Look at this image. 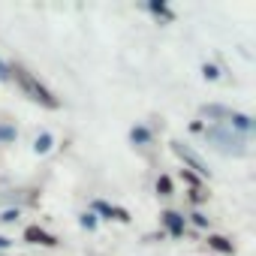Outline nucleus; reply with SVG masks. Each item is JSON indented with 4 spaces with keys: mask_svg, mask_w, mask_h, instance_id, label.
Masks as SVG:
<instances>
[{
    "mask_svg": "<svg viewBox=\"0 0 256 256\" xmlns=\"http://www.w3.org/2000/svg\"><path fill=\"white\" fill-rule=\"evenodd\" d=\"M205 142L208 145H214L220 154H232V157H244L247 154V136H241V133H235L232 126H226V124H211V126H205Z\"/></svg>",
    "mask_w": 256,
    "mask_h": 256,
    "instance_id": "f257e3e1",
    "label": "nucleus"
},
{
    "mask_svg": "<svg viewBox=\"0 0 256 256\" xmlns=\"http://www.w3.org/2000/svg\"><path fill=\"white\" fill-rule=\"evenodd\" d=\"M10 76L18 82V88H22L34 102H40V106H46V108H60V100H58V96H54V94H52V90H48V88H46L30 70H28V66L12 64V66H10Z\"/></svg>",
    "mask_w": 256,
    "mask_h": 256,
    "instance_id": "f03ea898",
    "label": "nucleus"
},
{
    "mask_svg": "<svg viewBox=\"0 0 256 256\" xmlns=\"http://www.w3.org/2000/svg\"><path fill=\"white\" fill-rule=\"evenodd\" d=\"M169 145H172V154H175V157L184 163V169L196 172L199 178H211V169H208V163H205V160H202V157H199V154L190 148V145H184V142H178V139H172Z\"/></svg>",
    "mask_w": 256,
    "mask_h": 256,
    "instance_id": "7ed1b4c3",
    "label": "nucleus"
},
{
    "mask_svg": "<svg viewBox=\"0 0 256 256\" xmlns=\"http://www.w3.org/2000/svg\"><path fill=\"white\" fill-rule=\"evenodd\" d=\"M90 214H96V220H120V223H130V211L126 208H118V205H108L102 199H94L90 202Z\"/></svg>",
    "mask_w": 256,
    "mask_h": 256,
    "instance_id": "20e7f679",
    "label": "nucleus"
},
{
    "mask_svg": "<svg viewBox=\"0 0 256 256\" xmlns=\"http://www.w3.org/2000/svg\"><path fill=\"white\" fill-rule=\"evenodd\" d=\"M160 223H163V229H166L172 238H181V235L187 232V217L178 214V211H163V214H160Z\"/></svg>",
    "mask_w": 256,
    "mask_h": 256,
    "instance_id": "39448f33",
    "label": "nucleus"
},
{
    "mask_svg": "<svg viewBox=\"0 0 256 256\" xmlns=\"http://www.w3.org/2000/svg\"><path fill=\"white\" fill-rule=\"evenodd\" d=\"M24 241L28 244H40V247H58V238L52 232H46L42 226H28L24 229Z\"/></svg>",
    "mask_w": 256,
    "mask_h": 256,
    "instance_id": "423d86ee",
    "label": "nucleus"
},
{
    "mask_svg": "<svg viewBox=\"0 0 256 256\" xmlns=\"http://www.w3.org/2000/svg\"><path fill=\"white\" fill-rule=\"evenodd\" d=\"M142 10H148L151 16H157V18H163V22H175V12L169 10L166 0H148V4H142Z\"/></svg>",
    "mask_w": 256,
    "mask_h": 256,
    "instance_id": "0eeeda50",
    "label": "nucleus"
},
{
    "mask_svg": "<svg viewBox=\"0 0 256 256\" xmlns=\"http://www.w3.org/2000/svg\"><path fill=\"white\" fill-rule=\"evenodd\" d=\"M151 139H154V133H151V126H145V124H136L130 130V142L133 145H151Z\"/></svg>",
    "mask_w": 256,
    "mask_h": 256,
    "instance_id": "6e6552de",
    "label": "nucleus"
},
{
    "mask_svg": "<svg viewBox=\"0 0 256 256\" xmlns=\"http://www.w3.org/2000/svg\"><path fill=\"white\" fill-rule=\"evenodd\" d=\"M208 247H214L217 253H235V244L229 241V238H223V235H208Z\"/></svg>",
    "mask_w": 256,
    "mask_h": 256,
    "instance_id": "1a4fd4ad",
    "label": "nucleus"
},
{
    "mask_svg": "<svg viewBox=\"0 0 256 256\" xmlns=\"http://www.w3.org/2000/svg\"><path fill=\"white\" fill-rule=\"evenodd\" d=\"M52 145H54V136H52V133H40L36 142H34V154H48Z\"/></svg>",
    "mask_w": 256,
    "mask_h": 256,
    "instance_id": "9d476101",
    "label": "nucleus"
},
{
    "mask_svg": "<svg viewBox=\"0 0 256 256\" xmlns=\"http://www.w3.org/2000/svg\"><path fill=\"white\" fill-rule=\"evenodd\" d=\"M18 139V130L12 124H0V145H12Z\"/></svg>",
    "mask_w": 256,
    "mask_h": 256,
    "instance_id": "9b49d317",
    "label": "nucleus"
},
{
    "mask_svg": "<svg viewBox=\"0 0 256 256\" xmlns=\"http://www.w3.org/2000/svg\"><path fill=\"white\" fill-rule=\"evenodd\" d=\"M181 178L190 184V190H202V178H199L196 172H190V169H181Z\"/></svg>",
    "mask_w": 256,
    "mask_h": 256,
    "instance_id": "f8f14e48",
    "label": "nucleus"
},
{
    "mask_svg": "<svg viewBox=\"0 0 256 256\" xmlns=\"http://www.w3.org/2000/svg\"><path fill=\"white\" fill-rule=\"evenodd\" d=\"M157 193L160 196H172V178L169 175H160L157 178Z\"/></svg>",
    "mask_w": 256,
    "mask_h": 256,
    "instance_id": "ddd939ff",
    "label": "nucleus"
},
{
    "mask_svg": "<svg viewBox=\"0 0 256 256\" xmlns=\"http://www.w3.org/2000/svg\"><path fill=\"white\" fill-rule=\"evenodd\" d=\"M78 223H82V229H88V232H94L100 220H96V214H90V211H84V214L78 217Z\"/></svg>",
    "mask_w": 256,
    "mask_h": 256,
    "instance_id": "4468645a",
    "label": "nucleus"
},
{
    "mask_svg": "<svg viewBox=\"0 0 256 256\" xmlns=\"http://www.w3.org/2000/svg\"><path fill=\"white\" fill-rule=\"evenodd\" d=\"M202 76H205L208 82H217V78H220V70H217L214 64H208V60H205V64H202Z\"/></svg>",
    "mask_w": 256,
    "mask_h": 256,
    "instance_id": "2eb2a0df",
    "label": "nucleus"
},
{
    "mask_svg": "<svg viewBox=\"0 0 256 256\" xmlns=\"http://www.w3.org/2000/svg\"><path fill=\"white\" fill-rule=\"evenodd\" d=\"M190 223L199 226V229H208V217H205L202 211H193V214H190Z\"/></svg>",
    "mask_w": 256,
    "mask_h": 256,
    "instance_id": "dca6fc26",
    "label": "nucleus"
},
{
    "mask_svg": "<svg viewBox=\"0 0 256 256\" xmlns=\"http://www.w3.org/2000/svg\"><path fill=\"white\" fill-rule=\"evenodd\" d=\"M18 214H22L18 208H6L4 214H0V223H16V220H18Z\"/></svg>",
    "mask_w": 256,
    "mask_h": 256,
    "instance_id": "f3484780",
    "label": "nucleus"
},
{
    "mask_svg": "<svg viewBox=\"0 0 256 256\" xmlns=\"http://www.w3.org/2000/svg\"><path fill=\"white\" fill-rule=\"evenodd\" d=\"M205 199H208V193H205V190H190V202H193V205H202Z\"/></svg>",
    "mask_w": 256,
    "mask_h": 256,
    "instance_id": "a211bd4d",
    "label": "nucleus"
},
{
    "mask_svg": "<svg viewBox=\"0 0 256 256\" xmlns=\"http://www.w3.org/2000/svg\"><path fill=\"white\" fill-rule=\"evenodd\" d=\"M0 82H12V76H10V64H6V60H0Z\"/></svg>",
    "mask_w": 256,
    "mask_h": 256,
    "instance_id": "6ab92c4d",
    "label": "nucleus"
},
{
    "mask_svg": "<svg viewBox=\"0 0 256 256\" xmlns=\"http://www.w3.org/2000/svg\"><path fill=\"white\" fill-rule=\"evenodd\" d=\"M12 247V241L10 238H4V235H0V253H4V250H10Z\"/></svg>",
    "mask_w": 256,
    "mask_h": 256,
    "instance_id": "aec40b11",
    "label": "nucleus"
}]
</instances>
